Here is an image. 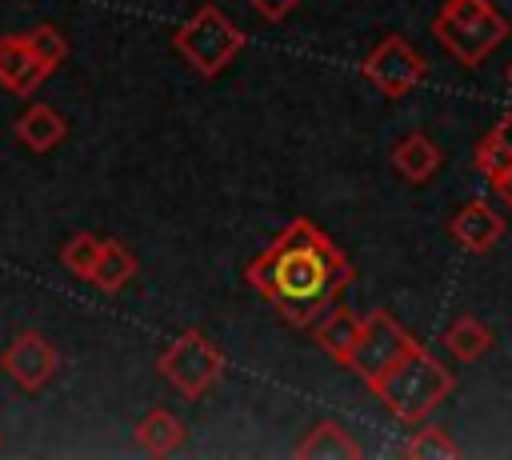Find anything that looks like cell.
I'll use <instances>...</instances> for the list:
<instances>
[{
  "mask_svg": "<svg viewBox=\"0 0 512 460\" xmlns=\"http://www.w3.org/2000/svg\"><path fill=\"white\" fill-rule=\"evenodd\" d=\"M360 324H364V316H356L352 308L336 304V308H328L308 332H312V340H316L336 364L348 368V356H352V348H356V340H360Z\"/></svg>",
  "mask_w": 512,
  "mask_h": 460,
  "instance_id": "7c38bea8",
  "label": "cell"
},
{
  "mask_svg": "<svg viewBox=\"0 0 512 460\" xmlns=\"http://www.w3.org/2000/svg\"><path fill=\"white\" fill-rule=\"evenodd\" d=\"M360 72H364V80H368L380 96L400 100V96H408L412 88H420V80H424V72H428V60L412 48V40H404V36L392 32V36H384V40L372 44V52L364 56Z\"/></svg>",
  "mask_w": 512,
  "mask_h": 460,
  "instance_id": "8992f818",
  "label": "cell"
},
{
  "mask_svg": "<svg viewBox=\"0 0 512 460\" xmlns=\"http://www.w3.org/2000/svg\"><path fill=\"white\" fill-rule=\"evenodd\" d=\"M156 368H160V376H164L176 392H184L188 400H200V396L224 376V352H220L200 328H188V332H180V336L160 352Z\"/></svg>",
  "mask_w": 512,
  "mask_h": 460,
  "instance_id": "5b68a950",
  "label": "cell"
},
{
  "mask_svg": "<svg viewBox=\"0 0 512 460\" xmlns=\"http://www.w3.org/2000/svg\"><path fill=\"white\" fill-rule=\"evenodd\" d=\"M488 184H492V192H496V200L512 212V160H504V164H492L488 172Z\"/></svg>",
  "mask_w": 512,
  "mask_h": 460,
  "instance_id": "7402d4cb",
  "label": "cell"
},
{
  "mask_svg": "<svg viewBox=\"0 0 512 460\" xmlns=\"http://www.w3.org/2000/svg\"><path fill=\"white\" fill-rule=\"evenodd\" d=\"M0 444H4V436H0Z\"/></svg>",
  "mask_w": 512,
  "mask_h": 460,
  "instance_id": "d4e9b609",
  "label": "cell"
},
{
  "mask_svg": "<svg viewBox=\"0 0 512 460\" xmlns=\"http://www.w3.org/2000/svg\"><path fill=\"white\" fill-rule=\"evenodd\" d=\"M440 160L444 156H440V148H436V140L428 132H408V136H400L392 144V168L408 184H428L440 172Z\"/></svg>",
  "mask_w": 512,
  "mask_h": 460,
  "instance_id": "8fae6325",
  "label": "cell"
},
{
  "mask_svg": "<svg viewBox=\"0 0 512 460\" xmlns=\"http://www.w3.org/2000/svg\"><path fill=\"white\" fill-rule=\"evenodd\" d=\"M248 4H252V8H256L264 20H268V24H276V20H284V16H288V12H292L300 0H248Z\"/></svg>",
  "mask_w": 512,
  "mask_h": 460,
  "instance_id": "603a6c76",
  "label": "cell"
},
{
  "mask_svg": "<svg viewBox=\"0 0 512 460\" xmlns=\"http://www.w3.org/2000/svg\"><path fill=\"white\" fill-rule=\"evenodd\" d=\"M352 276V260L308 216L288 220L276 240L244 268V280L292 328H312L328 308H336Z\"/></svg>",
  "mask_w": 512,
  "mask_h": 460,
  "instance_id": "6da1fadb",
  "label": "cell"
},
{
  "mask_svg": "<svg viewBox=\"0 0 512 460\" xmlns=\"http://www.w3.org/2000/svg\"><path fill=\"white\" fill-rule=\"evenodd\" d=\"M404 456H412V460H452V456H460V448L448 436V428L420 420L416 432H412V440L404 444Z\"/></svg>",
  "mask_w": 512,
  "mask_h": 460,
  "instance_id": "ac0fdd59",
  "label": "cell"
},
{
  "mask_svg": "<svg viewBox=\"0 0 512 460\" xmlns=\"http://www.w3.org/2000/svg\"><path fill=\"white\" fill-rule=\"evenodd\" d=\"M412 344H416V336H412L392 312L376 308V312H368L364 324H360V340H356V348H352V356H348V368H352L364 384H372V380H376L380 372H388Z\"/></svg>",
  "mask_w": 512,
  "mask_h": 460,
  "instance_id": "52a82bcc",
  "label": "cell"
},
{
  "mask_svg": "<svg viewBox=\"0 0 512 460\" xmlns=\"http://www.w3.org/2000/svg\"><path fill=\"white\" fill-rule=\"evenodd\" d=\"M440 340H444V348H448L452 360L472 364V360H480V356L492 348V328H488L484 320H476V316H456V320L444 328Z\"/></svg>",
  "mask_w": 512,
  "mask_h": 460,
  "instance_id": "2e32d148",
  "label": "cell"
},
{
  "mask_svg": "<svg viewBox=\"0 0 512 460\" xmlns=\"http://www.w3.org/2000/svg\"><path fill=\"white\" fill-rule=\"evenodd\" d=\"M100 248H104V240H100L96 232H76V236L64 244L60 260H64V268H68L72 276L88 280V276H92V268H96V256H100Z\"/></svg>",
  "mask_w": 512,
  "mask_h": 460,
  "instance_id": "ffe728a7",
  "label": "cell"
},
{
  "mask_svg": "<svg viewBox=\"0 0 512 460\" xmlns=\"http://www.w3.org/2000/svg\"><path fill=\"white\" fill-rule=\"evenodd\" d=\"M16 140L28 148V152H52L64 136H68V120L52 108V104H28L16 124H12Z\"/></svg>",
  "mask_w": 512,
  "mask_h": 460,
  "instance_id": "4fadbf2b",
  "label": "cell"
},
{
  "mask_svg": "<svg viewBox=\"0 0 512 460\" xmlns=\"http://www.w3.org/2000/svg\"><path fill=\"white\" fill-rule=\"evenodd\" d=\"M508 84H512V68H508Z\"/></svg>",
  "mask_w": 512,
  "mask_h": 460,
  "instance_id": "cb8c5ba5",
  "label": "cell"
},
{
  "mask_svg": "<svg viewBox=\"0 0 512 460\" xmlns=\"http://www.w3.org/2000/svg\"><path fill=\"white\" fill-rule=\"evenodd\" d=\"M52 72L32 52L28 32L24 36H0V88L12 96H32Z\"/></svg>",
  "mask_w": 512,
  "mask_h": 460,
  "instance_id": "30bf717a",
  "label": "cell"
},
{
  "mask_svg": "<svg viewBox=\"0 0 512 460\" xmlns=\"http://www.w3.org/2000/svg\"><path fill=\"white\" fill-rule=\"evenodd\" d=\"M28 40H32V52L40 56V64H44L48 72H56V68L68 60V40H64L60 28H52V24H36V28L28 32Z\"/></svg>",
  "mask_w": 512,
  "mask_h": 460,
  "instance_id": "44dd1931",
  "label": "cell"
},
{
  "mask_svg": "<svg viewBox=\"0 0 512 460\" xmlns=\"http://www.w3.org/2000/svg\"><path fill=\"white\" fill-rule=\"evenodd\" d=\"M136 444L148 456H172L184 444V420L176 412H168V408H152L136 424Z\"/></svg>",
  "mask_w": 512,
  "mask_h": 460,
  "instance_id": "9a60e30c",
  "label": "cell"
},
{
  "mask_svg": "<svg viewBox=\"0 0 512 460\" xmlns=\"http://www.w3.org/2000/svg\"><path fill=\"white\" fill-rule=\"evenodd\" d=\"M504 228H508V224H504L500 208L488 204V200H468V204H460V208L452 212V220H448V236L456 240V248H464V252H472V256L496 248V244L504 240Z\"/></svg>",
  "mask_w": 512,
  "mask_h": 460,
  "instance_id": "9c48e42d",
  "label": "cell"
},
{
  "mask_svg": "<svg viewBox=\"0 0 512 460\" xmlns=\"http://www.w3.org/2000/svg\"><path fill=\"white\" fill-rule=\"evenodd\" d=\"M296 456L300 460H356L360 444L340 420H316L296 444Z\"/></svg>",
  "mask_w": 512,
  "mask_h": 460,
  "instance_id": "5bb4252c",
  "label": "cell"
},
{
  "mask_svg": "<svg viewBox=\"0 0 512 460\" xmlns=\"http://www.w3.org/2000/svg\"><path fill=\"white\" fill-rule=\"evenodd\" d=\"M504 160H512V108L484 132V140L476 144V168L480 172H488L492 164H504Z\"/></svg>",
  "mask_w": 512,
  "mask_h": 460,
  "instance_id": "d6986e66",
  "label": "cell"
},
{
  "mask_svg": "<svg viewBox=\"0 0 512 460\" xmlns=\"http://www.w3.org/2000/svg\"><path fill=\"white\" fill-rule=\"evenodd\" d=\"M368 388L376 392V400H380L396 420L420 424V420H428V416L452 396L456 376L416 340V344H412L388 372H380Z\"/></svg>",
  "mask_w": 512,
  "mask_h": 460,
  "instance_id": "7a4b0ae2",
  "label": "cell"
},
{
  "mask_svg": "<svg viewBox=\"0 0 512 460\" xmlns=\"http://www.w3.org/2000/svg\"><path fill=\"white\" fill-rule=\"evenodd\" d=\"M0 364H4V372H8L24 392H40V388L56 376L60 352L52 348V340H48L44 332H20V336L4 348Z\"/></svg>",
  "mask_w": 512,
  "mask_h": 460,
  "instance_id": "ba28073f",
  "label": "cell"
},
{
  "mask_svg": "<svg viewBox=\"0 0 512 460\" xmlns=\"http://www.w3.org/2000/svg\"><path fill=\"white\" fill-rule=\"evenodd\" d=\"M136 276V256L124 248V244H116V240H104V248H100V256H96V268H92V284L100 288V292H120L128 280Z\"/></svg>",
  "mask_w": 512,
  "mask_h": 460,
  "instance_id": "e0dca14e",
  "label": "cell"
},
{
  "mask_svg": "<svg viewBox=\"0 0 512 460\" xmlns=\"http://www.w3.org/2000/svg\"><path fill=\"white\" fill-rule=\"evenodd\" d=\"M436 44L464 68L484 64L508 36V16L492 0H444L432 16Z\"/></svg>",
  "mask_w": 512,
  "mask_h": 460,
  "instance_id": "3957f363",
  "label": "cell"
},
{
  "mask_svg": "<svg viewBox=\"0 0 512 460\" xmlns=\"http://www.w3.org/2000/svg\"><path fill=\"white\" fill-rule=\"evenodd\" d=\"M172 48L180 52V60H184L196 76L212 80V76H220V72L240 56V48H244V28H240L236 20H228L224 8L200 4V8L172 32Z\"/></svg>",
  "mask_w": 512,
  "mask_h": 460,
  "instance_id": "277c9868",
  "label": "cell"
}]
</instances>
